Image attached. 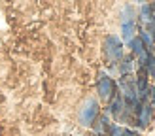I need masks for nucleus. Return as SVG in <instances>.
<instances>
[{"mask_svg":"<svg viewBox=\"0 0 155 136\" xmlns=\"http://www.w3.org/2000/svg\"><path fill=\"white\" fill-rule=\"evenodd\" d=\"M136 11L133 6H125L121 11V36L123 40L130 42L134 38V32H136Z\"/></svg>","mask_w":155,"mask_h":136,"instance_id":"f257e3e1","label":"nucleus"},{"mask_svg":"<svg viewBox=\"0 0 155 136\" xmlns=\"http://www.w3.org/2000/svg\"><path fill=\"white\" fill-rule=\"evenodd\" d=\"M104 55L110 63H117L123 57V44L117 36H106L104 40Z\"/></svg>","mask_w":155,"mask_h":136,"instance_id":"f03ea898","label":"nucleus"},{"mask_svg":"<svg viewBox=\"0 0 155 136\" xmlns=\"http://www.w3.org/2000/svg\"><path fill=\"white\" fill-rule=\"evenodd\" d=\"M98 112H100V108H98V102L95 100V98H87V100L83 102L81 110H80V123H81L83 127H89V125H93V121L97 119Z\"/></svg>","mask_w":155,"mask_h":136,"instance_id":"7ed1b4c3","label":"nucleus"},{"mask_svg":"<svg viewBox=\"0 0 155 136\" xmlns=\"http://www.w3.org/2000/svg\"><path fill=\"white\" fill-rule=\"evenodd\" d=\"M119 87H121V93L123 96H125V100L134 104L138 100V91H136V79L133 78V76H123L121 81H119Z\"/></svg>","mask_w":155,"mask_h":136,"instance_id":"20e7f679","label":"nucleus"},{"mask_svg":"<svg viewBox=\"0 0 155 136\" xmlns=\"http://www.w3.org/2000/svg\"><path fill=\"white\" fill-rule=\"evenodd\" d=\"M114 93H115V83L112 81L110 76L102 74L98 78V96L102 98V100H110L114 96Z\"/></svg>","mask_w":155,"mask_h":136,"instance_id":"39448f33","label":"nucleus"},{"mask_svg":"<svg viewBox=\"0 0 155 136\" xmlns=\"http://www.w3.org/2000/svg\"><path fill=\"white\" fill-rule=\"evenodd\" d=\"M151 117H153L151 106H140L138 108V123H140V127H148Z\"/></svg>","mask_w":155,"mask_h":136,"instance_id":"423d86ee","label":"nucleus"},{"mask_svg":"<svg viewBox=\"0 0 155 136\" xmlns=\"http://www.w3.org/2000/svg\"><path fill=\"white\" fill-rule=\"evenodd\" d=\"M140 17H142V21L146 23V25H150V23L155 19V15H153V11H151V6H148V4H142Z\"/></svg>","mask_w":155,"mask_h":136,"instance_id":"0eeeda50","label":"nucleus"},{"mask_svg":"<svg viewBox=\"0 0 155 136\" xmlns=\"http://www.w3.org/2000/svg\"><path fill=\"white\" fill-rule=\"evenodd\" d=\"M140 40H142V44L146 45V49H153V47H155L153 34L150 32V30H142V34H140Z\"/></svg>","mask_w":155,"mask_h":136,"instance_id":"6e6552de","label":"nucleus"},{"mask_svg":"<svg viewBox=\"0 0 155 136\" xmlns=\"http://www.w3.org/2000/svg\"><path fill=\"white\" fill-rule=\"evenodd\" d=\"M133 68H134V60L127 57V59H123V63L119 64V72H121L123 76H127L130 70H133Z\"/></svg>","mask_w":155,"mask_h":136,"instance_id":"1a4fd4ad","label":"nucleus"},{"mask_svg":"<svg viewBox=\"0 0 155 136\" xmlns=\"http://www.w3.org/2000/svg\"><path fill=\"white\" fill-rule=\"evenodd\" d=\"M121 110H123V98H121V96H115V100H114V104L110 106V112L114 113V115H117V117H119V113H121Z\"/></svg>","mask_w":155,"mask_h":136,"instance_id":"9d476101","label":"nucleus"},{"mask_svg":"<svg viewBox=\"0 0 155 136\" xmlns=\"http://www.w3.org/2000/svg\"><path fill=\"white\" fill-rule=\"evenodd\" d=\"M146 66H148L150 76L155 79V57H150V59H148V63H146Z\"/></svg>","mask_w":155,"mask_h":136,"instance_id":"9b49d317","label":"nucleus"},{"mask_svg":"<svg viewBox=\"0 0 155 136\" xmlns=\"http://www.w3.org/2000/svg\"><path fill=\"white\" fill-rule=\"evenodd\" d=\"M123 132L125 131H123L121 127H112V134L110 136H123Z\"/></svg>","mask_w":155,"mask_h":136,"instance_id":"f8f14e48","label":"nucleus"},{"mask_svg":"<svg viewBox=\"0 0 155 136\" xmlns=\"http://www.w3.org/2000/svg\"><path fill=\"white\" fill-rule=\"evenodd\" d=\"M123 136H138L134 131H125V132H123Z\"/></svg>","mask_w":155,"mask_h":136,"instance_id":"ddd939ff","label":"nucleus"},{"mask_svg":"<svg viewBox=\"0 0 155 136\" xmlns=\"http://www.w3.org/2000/svg\"><path fill=\"white\" fill-rule=\"evenodd\" d=\"M151 100H153V108H155V85L151 87Z\"/></svg>","mask_w":155,"mask_h":136,"instance_id":"4468645a","label":"nucleus"},{"mask_svg":"<svg viewBox=\"0 0 155 136\" xmlns=\"http://www.w3.org/2000/svg\"><path fill=\"white\" fill-rule=\"evenodd\" d=\"M133 2H138V4H144L146 0H133Z\"/></svg>","mask_w":155,"mask_h":136,"instance_id":"2eb2a0df","label":"nucleus"}]
</instances>
